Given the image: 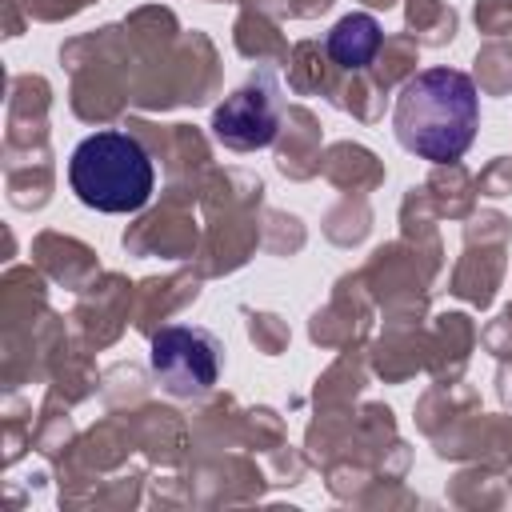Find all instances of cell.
Wrapping results in <instances>:
<instances>
[{"mask_svg": "<svg viewBox=\"0 0 512 512\" xmlns=\"http://www.w3.org/2000/svg\"><path fill=\"white\" fill-rule=\"evenodd\" d=\"M396 140L432 164H452L460 160L480 128V96L468 72L460 68H424L416 72L392 112Z\"/></svg>", "mask_w": 512, "mask_h": 512, "instance_id": "6da1fadb", "label": "cell"}, {"mask_svg": "<svg viewBox=\"0 0 512 512\" xmlns=\"http://www.w3.org/2000/svg\"><path fill=\"white\" fill-rule=\"evenodd\" d=\"M68 184L80 204L108 216H124V212H140L152 200L156 172L136 136L120 128H104L72 148Z\"/></svg>", "mask_w": 512, "mask_h": 512, "instance_id": "7a4b0ae2", "label": "cell"}, {"mask_svg": "<svg viewBox=\"0 0 512 512\" xmlns=\"http://www.w3.org/2000/svg\"><path fill=\"white\" fill-rule=\"evenodd\" d=\"M152 372L156 380L180 396V400H192V396H204L216 376H220V344L212 332L204 328H192V324H168L152 336Z\"/></svg>", "mask_w": 512, "mask_h": 512, "instance_id": "3957f363", "label": "cell"}, {"mask_svg": "<svg viewBox=\"0 0 512 512\" xmlns=\"http://www.w3.org/2000/svg\"><path fill=\"white\" fill-rule=\"evenodd\" d=\"M276 132H280V108H276L272 80H256V84L236 88L212 112V136L232 152L268 148L276 140Z\"/></svg>", "mask_w": 512, "mask_h": 512, "instance_id": "277c9868", "label": "cell"}, {"mask_svg": "<svg viewBox=\"0 0 512 512\" xmlns=\"http://www.w3.org/2000/svg\"><path fill=\"white\" fill-rule=\"evenodd\" d=\"M380 40H384V32H380V20H376V16H368V12H348V16H340V20L332 24L324 48H328L332 64L356 72V68H368V64L376 60Z\"/></svg>", "mask_w": 512, "mask_h": 512, "instance_id": "5b68a950", "label": "cell"}]
</instances>
